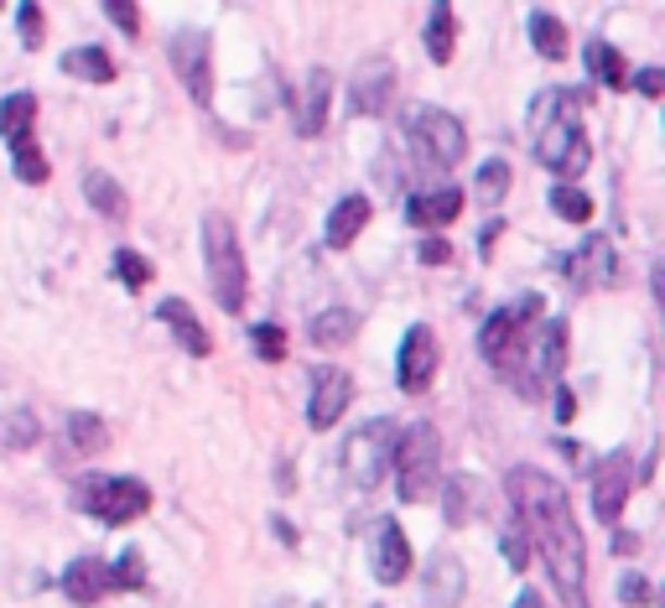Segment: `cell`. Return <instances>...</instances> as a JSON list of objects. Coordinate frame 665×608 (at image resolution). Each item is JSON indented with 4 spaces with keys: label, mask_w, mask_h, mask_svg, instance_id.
Here are the masks:
<instances>
[{
    "label": "cell",
    "mask_w": 665,
    "mask_h": 608,
    "mask_svg": "<svg viewBox=\"0 0 665 608\" xmlns=\"http://www.w3.org/2000/svg\"><path fill=\"white\" fill-rule=\"evenodd\" d=\"M504 489L515 499V520L525 525V536L536 541V551L547 561L551 583L562 608H593L588 604V551H582V531L572 520V499L567 489L541 473V468H510Z\"/></svg>",
    "instance_id": "cell-1"
},
{
    "label": "cell",
    "mask_w": 665,
    "mask_h": 608,
    "mask_svg": "<svg viewBox=\"0 0 665 608\" xmlns=\"http://www.w3.org/2000/svg\"><path fill=\"white\" fill-rule=\"evenodd\" d=\"M530 151L556 177H582V166L593 162V146L582 131V99L572 89H547L530 104Z\"/></svg>",
    "instance_id": "cell-2"
},
{
    "label": "cell",
    "mask_w": 665,
    "mask_h": 608,
    "mask_svg": "<svg viewBox=\"0 0 665 608\" xmlns=\"http://www.w3.org/2000/svg\"><path fill=\"white\" fill-rule=\"evenodd\" d=\"M541 312H547L541 291H525L520 302L489 312L484 327H478V349H484V359H489L515 390H520V380H525V344H530V327L541 323Z\"/></svg>",
    "instance_id": "cell-3"
},
{
    "label": "cell",
    "mask_w": 665,
    "mask_h": 608,
    "mask_svg": "<svg viewBox=\"0 0 665 608\" xmlns=\"http://www.w3.org/2000/svg\"><path fill=\"white\" fill-rule=\"evenodd\" d=\"M390 468H396V484H401L405 505H427L437 484H442V437L431 421H416L396 437V452H390Z\"/></svg>",
    "instance_id": "cell-4"
},
{
    "label": "cell",
    "mask_w": 665,
    "mask_h": 608,
    "mask_svg": "<svg viewBox=\"0 0 665 608\" xmlns=\"http://www.w3.org/2000/svg\"><path fill=\"white\" fill-rule=\"evenodd\" d=\"M203 271H209V291L224 312L244 307V250H239V234L229 224V213H209L203 219Z\"/></svg>",
    "instance_id": "cell-5"
},
{
    "label": "cell",
    "mask_w": 665,
    "mask_h": 608,
    "mask_svg": "<svg viewBox=\"0 0 665 608\" xmlns=\"http://www.w3.org/2000/svg\"><path fill=\"white\" fill-rule=\"evenodd\" d=\"M401 140L416 151V162L437 166V172H448V166H457L468 157V131H463V120L448 115V110H437V104L405 110Z\"/></svg>",
    "instance_id": "cell-6"
},
{
    "label": "cell",
    "mask_w": 665,
    "mask_h": 608,
    "mask_svg": "<svg viewBox=\"0 0 665 608\" xmlns=\"http://www.w3.org/2000/svg\"><path fill=\"white\" fill-rule=\"evenodd\" d=\"M73 505L84 514H95V520H104V525H125V520H141V514L151 510V489H146L141 479H104V473H89V479H78Z\"/></svg>",
    "instance_id": "cell-7"
},
{
    "label": "cell",
    "mask_w": 665,
    "mask_h": 608,
    "mask_svg": "<svg viewBox=\"0 0 665 608\" xmlns=\"http://www.w3.org/2000/svg\"><path fill=\"white\" fill-rule=\"evenodd\" d=\"M390 452H396V426L385 417H375L369 426H359L354 437L343 443V473L354 489H380V479L390 473Z\"/></svg>",
    "instance_id": "cell-8"
},
{
    "label": "cell",
    "mask_w": 665,
    "mask_h": 608,
    "mask_svg": "<svg viewBox=\"0 0 665 608\" xmlns=\"http://www.w3.org/2000/svg\"><path fill=\"white\" fill-rule=\"evenodd\" d=\"M562 364H567V323L547 318V323L530 327V344H525V380L520 396H541L547 385H562Z\"/></svg>",
    "instance_id": "cell-9"
},
{
    "label": "cell",
    "mask_w": 665,
    "mask_h": 608,
    "mask_svg": "<svg viewBox=\"0 0 665 608\" xmlns=\"http://www.w3.org/2000/svg\"><path fill=\"white\" fill-rule=\"evenodd\" d=\"M562 276L577 286V291H608L618 281V250L608 234H588L567 260H562Z\"/></svg>",
    "instance_id": "cell-10"
},
{
    "label": "cell",
    "mask_w": 665,
    "mask_h": 608,
    "mask_svg": "<svg viewBox=\"0 0 665 608\" xmlns=\"http://www.w3.org/2000/svg\"><path fill=\"white\" fill-rule=\"evenodd\" d=\"M166 52H172V69H177V78L188 84L192 104H214V63H209V37L203 32H192V26H183L172 42H166Z\"/></svg>",
    "instance_id": "cell-11"
},
{
    "label": "cell",
    "mask_w": 665,
    "mask_h": 608,
    "mask_svg": "<svg viewBox=\"0 0 665 608\" xmlns=\"http://www.w3.org/2000/svg\"><path fill=\"white\" fill-rule=\"evenodd\" d=\"M437 364H442L437 333H431L427 323L405 327L401 359H396V374H401V390H405V396H422V390H431V380H437Z\"/></svg>",
    "instance_id": "cell-12"
},
{
    "label": "cell",
    "mask_w": 665,
    "mask_h": 608,
    "mask_svg": "<svg viewBox=\"0 0 665 608\" xmlns=\"http://www.w3.org/2000/svg\"><path fill=\"white\" fill-rule=\"evenodd\" d=\"M396 99V63L390 58H364L349 78V104L354 115H385Z\"/></svg>",
    "instance_id": "cell-13"
},
{
    "label": "cell",
    "mask_w": 665,
    "mask_h": 608,
    "mask_svg": "<svg viewBox=\"0 0 665 608\" xmlns=\"http://www.w3.org/2000/svg\"><path fill=\"white\" fill-rule=\"evenodd\" d=\"M354 400V374L349 370H312V400H308V426L312 432H328L332 421L349 411Z\"/></svg>",
    "instance_id": "cell-14"
},
{
    "label": "cell",
    "mask_w": 665,
    "mask_h": 608,
    "mask_svg": "<svg viewBox=\"0 0 665 608\" xmlns=\"http://www.w3.org/2000/svg\"><path fill=\"white\" fill-rule=\"evenodd\" d=\"M635 489V468H629V452H608L603 463L593 468V514L603 525H614L624 499Z\"/></svg>",
    "instance_id": "cell-15"
},
{
    "label": "cell",
    "mask_w": 665,
    "mask_h": 608,
    "mask_svg": "<svg viewBox=\"0 0 665 608\" xmlns=\"http://www.w3.org/2000/svg\"><path fill=\"white\" fill-rule=\"evenodd\" d=\"M405 572H411V546H405V531L396 520H380V531H375V578L385 587L405 583Z\"/></svg>",
    "instance_id": "cell-16"
},
{
    "label": "cell",
    "mask_w": 665,
    "mask_h": 608,
    "mask_svg": "<svg viewBox=\"0 0 665 608\" xmlns=\"http://www.w3.org/2000/svg\"><path fill=\"white\" fill-rule=\"evenodd\" d=\"M463 213V193L457 187H437V193H411V203H405V219L416 224V229H442Z\"/></svg>",
    "instance_id": "cell-17"
},
{
    "label": "cell",
    "mask_w": 665,
    "mask_h": 608,
    "mask_svg": "<svg viewBox=\"0 0 665 608\" xmlns=\"http://www.w3.org/2000/svg\"><path fill=\"white\" fill-rule=\"evenodd\" d=\"M328 99H332V73L312 69L308 84H302V99H297V131L302 136H317L328 125Z\"/></svg>",
    "instance_id": "cell-18"
},
{
    "label": "cell",
    "mask_w": 665,
    "mask_h": 608,
    "mask_svg": "<svg viewBox=\"0 0 665 608\" xmlns=\"http://www.w3.org/2000/svg\"><path fill=\"white\" fill-rule=\"evenodd\" d=\"M63 593H68L73 604H99L104 593H110V567L99 557H78L68 561V572H63Z\"/></svg>",
    "instance_id": "cell-19"
},
{
    "label": "cell",
    "mask_w": 665,
    "mask_h": 608,
    "mask_svg": "<svg viewBox=\"0 0 665 608\" xmlns=\"http://www.w3.org/2000/svg\"><path fill=\"white\" fill-rule=\"evenodd\" d=\"M369 213H375V203H369L364 193H349V198L328 213V250H349L359 239V229L369 224Z\"/></svg>",
    "instance_id": "cell-20"
},
{
    "label": "cell",
    "mask_w": 665,
    "mask_h": 608,
    "mask_svg": "<svg viewBox=\"0 0 665 608\" xmlns=\"http://www.w3.org/2000/svg\"><path fill=\"white\" fill-rule=\"evenodd\" d=\"M162 323L172 327V333H177V344H183V349H188L192 359H209V349H214V344H209L203 323L192 318V307L183 302V297H166V302H162Z\"/></svg>",
    "instance_id": "cell-21"
},
{
    "label": "cell",
    "mask_w": 665,
    "mask_h": 608,
    "mask_svg": "<svg viewBox=\"0 0 665 608\" xmlns=\"http://www.w3.org/2000/svg\"><path fill=\"white\" fill-rule=\"evenodd\" d=\"M463 598V567L442 551V557L427 561V604L431 608H452Z\"/></svg>",
    "instance_id": "cell-22"
},
{
    "label": "cell",
    "mask_w": 665,
    "mask_h": 608,
    "mask_svg": "<svg viewBox=\"0 0 665 608\" xmlns=\"http://www.w3.org/2000/svg\"><path fill=\"white\" fill-rule=\"evenodd\" d=\"M84 198H89L104 219H125V209H130V203H125V187H120L104 166H89V172H84Z\"/></svg>",
    "instance_id": "cell-23"
},
{
    "label": "cell",
    "mask_w": 665,
    "mask_h": 608,
    "mask_svg": "<svg viewBox=\"0 0 665 608\" xmlns=\"http://www.w3.org/2000/svg\"><path fill=\"white\" fill-rule=\"evenodd\" d=\"M359 333V312H349V307H328V312H317L308 327V338L317 344V349H332V344H349Z\"/></svg>",
    "instance_id": "cell-24"
},
{
    "label": "cell",
    "mask_w": 665,
    "mask_h": 608,
    "mask_svg": "<svg viewBox=\"0 0 665 608\" xmlns=\"http://www.w3.org/2000/svg\"><path fill=\"white\" fill-rule=\"evenodd\" d=\"M63 73H78L84 84H115V63L104 47H73L63 52Z\"/></svg>",
    "instance_id": "cell-25"
},
{
    "label": "cell",
    "mask_w": 665,
    "mask_h": 608,
    "mask_svg": "<svg viewBox=\"0 0 665 608\" xmlns=\"http://www.w3.org/2000/svg\"><path fill=\"white\" fill-rule=\"evenodd\" d=\"M452 42H457V22H452V5L437 0L427 16V52L431 63H452Z\"/></svg>",
    "instance_id": "cell-26"
},
{
    "label": "cell",
    "mask_w": 665,
    "mask_h": 608,
    "mask_svg": "<svg viewBox=\"0 0 665 608\" xmlns=\"http://www.w3.org/2000/svg\"><path fill=\"white\" fill-rule=\"evenodd\" d=\"M32 120H37V99L32 94H5L0 99V136L5 140H26L32 136Z\"/></svg>",
    "instance_id": "cell-27"
},
{
    "label": "cell",
    "mask_w": 665,
    "mask_h": 608,
    "mask_svg": "<svg viewBox=\"0 0 665 608\" xmlns=\"http://www.w3.org/2000/svg\"><path fill=\"white\" fill-rule=\"evenodd\" d=\"M68 443L78 447V452H104L110 447V426H104V417H95V411H73L68 417Z\"/></svg>",
    "instance_id": "cell-28"
},
{
    "label": "cell",
    "mask_w": 665,
    "mask_h": 608,
    "mask_svg": "<svg viewBox=\"0 0 665 608\" xmlns=\"http://www.w3.org/2000/svg\"><path fill=\"white\" fill-rule=\"evenodd\" d=\"M42 443V421L32 417V411H11V417H0V447L5 452H26V447Z\"/></svg>",
    "instance_id": "cell-29"
},
{
    "label": "cell",
    "mask_w": 665,
    "mask_h": 608,
    "mask_svg": "<svg viewBox=\"0 0 665 608\" xmlns=\"http://www.w3.org/2000/svg\"><path fill=\"white\" fill-rule=\"evenodd\" d=\"M442 514H448V525H468L478 514V479H452L442 489Z\"/></svg>",
    "instance_id": "cell-30"
},
{
    "label": "cell",
    "mask_w": 665,
    "mask_h": 608,
    "mask_svg": "<svg viewBox=\"0 0 665 608\" xmlns=\"http://www.w3.org/2000/svg\"><path fill=\"white\" fill-rule=\"evenodd\" d=\"M588 69L598 73L603 89H629V69H624V58L608 42H588Z\"/></svg>",
    "instance_id": "cell-31"
},
{
    "label": "cell",
    "mask_w": 665,
    "mask_h": 608,
    "mask_svg": "<svg viewBox=\"0 0 665 608\" xmlns=\"http://www.w3.org/2000/svg\"><path fill=\"white\" fill-rule=\"evenodd\" d=\"M530 42H536L541 58L556 63V58H567V26L556 22V16H547V11H536V16H530Z\"/></svg>",
    "instance_id": "cell-32"
},
{
    "label": "cell",
    "mask_w": 665,
    "mask_h": 608,
    "mask_svg": "<svg viewBox=\"0 0 665 608\" xmlns=\"http://www.w3.org/2000/svg\"><path fill=\"white\" fill-rule=\"evenodd\" d=\"M11 166H16V177L22 183H48V157H42V146L26 136V140H11Z\"/></svg>",
    "instance_id": "cell-33"
},
{
    "label": "cell",
    "mask_w": 665,
    "mask_h": 608,
    "mask_svg": "<svg viewBox=\"0 0 665 608\" xmlns=\"http://www.w3.org/2000/svg\"><path fill=\"white\" fill-rule=\"evenodd\" d=\"M551 209H556V219H567V224H588V219H593V198H588L582 187L556 183L551 187Z\"/></svg>",
    "instance_id": "cell-34"
},
{
    "label": "cell",
    "mask_w": 665,
    "mask_h": 608,
    "mask_svg": "<svg viewBox=\"0 0 665 608\" xmlns=\"http://www.w3.org/2000/svg\"><path fill=\"white\" fill-rule=\"evenodd\" d=\"M474 193H478V203L484 209H499V198L510 193V162H484L478 166V183H474Z\"/></svg>",
    "instance_id": "cell-35"
},
{
    "label": "cell",
    "mask_w": 665,
    "mask_h": 608,
    "mask_svg": "<svg viewBox=\"0 0 665 608\" xmlns=\"http://www.w3.org/2000/svg\"><path fill=\"white\" fill-rule=\"evenodd\" d=\"M110 587H120V593H141V587H146V561H141V551H125V557L110 567Z\"/></svg>",
    "instance_id": "cell-36"
},
{
    "label": "cell",
    "mask_w": 665,
    "mask_h": 608,
    "mask_svg": "<svg viewBox=\"0 0 665 608\" xmlns=\"http://www.w3.org/2000/svg\"><path fill=\"white\" fill-rule=\"evenodd\" d=\"M499 546H504V561H510L515 572H525V567H530V536H525L520 520H510V525L499 531Z\"/></svg>",
    "instance_id": "cell-37"
},
{
    "label": "cell",
    "mask_w": 665,
    "mask_h": 608,
    "mask_svg": "<svg viewBox=\"0 0 665 608\" xmlns=\"http://www.w3.org/2000/svg\"><path fill=\"white\" fill-rule=\"evenodd\" d=\"M115 276L130 286V291H141V286H151V260L136 256V250H115Z\"/></svg>",
    "instance_id": "cell-38"
},
{
    "label": "cell",
    "mask_w": 665,
    "mask_h": 608,
    "mask_svg": "<svg viewBox=\"0 0 665 608\" xmlns=\"http://www.w3.org/2000/svg\"><path fill=\"white\" fill-rule=\"evenodd\" d=\"M250 344H255V353H261L265 364H281L286 359V338H281V327L276 323H255L250 327Z\"/></svg>",
    "instance_id": "cell-39"
},
{
    "label": "cell",
    "mask_w": 665,
    "mask_h": 608,
    "mask_svg": "<svg viewBox=\"0 0 665 608\" xmlns=\"http://www.w3.org/2000/svg\"><path fill=\"white\" fill-rule=\"evenodd\" d=\"M104 16H110L125 37H136V32H141V11H136L130 0H110V5H104Z\"/></svg>",
    "instance_id": "cell-40"
},
{
    "label": "cell",
    "mask_w": 665,
    "mask_h": 608,
    "mask_svg": "<svg viewBox=\"0 0 665 608\" xmlns=\"http://www.w3.org/2000/svg\"><path fill=\"white\" fill-rule=\"evenodd\" d=\"M618 598H624V604H635V608H644L650 598H655V593H650V583H644L640 572H629V578L618 583Z\"/></svg>",
    "instance_id": "cell-41"
},
{
    "label": "cell",
    "mask_w": 665,
    "mask_h": 608,
    "mask_svg": "<svg viewBox=\"0 0 665 608\" xmlns=\"http://www.w3.org/2000/svg\"><path fill=\"white\" fill-rule=\"evenodd\" d=\"M416 260H422V265H448V260H452V245L431 234V239H422V245H416Z\"/></svg>",
    "instance_id": "cell-42"
},
{
    "label": "cell",
    "mask_w": 665,
    "mask_h": 608,
    "mask_svg": "<svg viewBox=\"0 0 665 608\" xmlns=\"http://www.w3.org/2000/svg\"><path fill=\"white\" fill-rule=\"evenodd\" d=\"M42 32H48L42 11H37V5H22V42L26 47H42Z\"/></svg>",
    "instance_id": "cell-43"
},
{
    "label": "cell",
    "mask_w": 665,
    "mask_h": 608,
    "mask_svg": "<svg viewBox=\"0 0 665 608\" xmlns=\"http://www.w3.org/2000/svg\"><path fill=\"white\" fill-rule=\"evenodd\" d=\"M635 89H640V94H650V99H661V89H665V73H661V69H640V73H635Z\"/></svg>",
    "instance_id": "cell-44"
},
{
    "label": "cell",
    "mask_w": 665,
    "mask_h": 608,
    "mask_svg": "<svg viewBox=\"0 0 665 608\" xmlns=\"http://www.w3.org/2000/svg\"><path fill=\"white\" fill-rule=\"evenodd\" d=\"M499 234H504V219H489V224H484V234H478V256H484V260L494 256V239H499Z\"/></svg>",
    "instance_id": "cell-45"
},
{
    "label": "cell",
    "mask_w": 665,
    "mask_h": 608,
    "mask_svg": "<svg viewBox=\"0 0 665 608\" xmlns=\"http://www.w3.org/2000/svg\"><path fill=\"white\" fill-rule=\"evenodd\" d=\"M556 417H562V421L577 417V396H572L567 385H556Z\"/></svg>",
    "instance_id": "cell-46"
},
{
    "label": "cell",
    "mask_w": 665,
    "mask_h": 608,
    "mask_svg": "<svg viewBox=\"0 0 665 608\" xmlns=\"http://www.w3.org/2000/svg\"><path fill=\"white\" fill-rule=\"evenodd\" d=\"M614 551H618V557H635V551H640V536H629V531H614Z\"/></svg>",
    "instance_id": "cell-47"
},
{
    "label": "cell",
    "mask_w": 665,
    "mask_h": 608,
    "mask_svg": "<svg viewBox=\"0 0 665 608\" xmlns=\"http://www.w3.org/2000/svg\"><path fill=\"white\" fill-rule=\"evenodd\" d=\"M515 608H547V604H541V593H530V587H525L520 598H515Z\"/></svg>",
    "instance_id": "cell-48"
},
{
    "label": "cell",
    "mask_w": 665,
    "mask_h": 608,
    "mask_svg": "<svg viewBox=\"0 0 665 608\" xmlns=\"http://www.w3.org/2000/svg\"><path fill=\"white\" fill-rule=\"evenodd\" d=\"M276 536H281V541H286V546H297V531H291V525H286L281 514H276Z\"/></svg>",
    "instance_id": "cell-49"
}]
</instances>
